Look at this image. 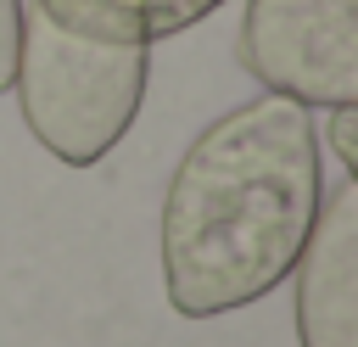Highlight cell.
Listing matches in <instances>:
<instances>
[{"label":"cell","mask_w":358,"mask_h":347,"mask_svg":"<svg viewBox=\"0 0 358 347\" xmlns=\"http://www.w3.org/2000/svg\"><path fill=\"white\" fill-rule=\"evenodd\" d=\"M330 146H336L341 168H347V174H358V134H352V106H336V112H330Z\"/></svg>","instance_id":"obj_7"},{"label":"cell","mask_w":358,"mask_h":347,"mask_svg":"<svg viewBox=\"0 0 358 347\" xmlns=\"http://www.w3.org/2000/svg\"><path fill=\"white\" fill-rule=\"evenodd\" d=\"M324 201L313 112L285 95L229 106L179 157L162 196V280L185 319L268 297Z\"/></svg>","instance_id":"obj_1"},{"label":"cell","mask_w":358,"mask_h":347,"mask_svg":"<svg viewBox=\"0 0 358 347\" xmlns=\"http://www.w3.org/2000/svg\"><path fill=\"white\" fill-rule=\"evenodd\" d=\"M302 347H358V174H347L308 229L296 257Z\"/></svg>","instance_id":"obj_4"},{"label":"cell","mask_w":358,"mask_h":347,"mask_svg":"<svg viewBox=\"0 0 358 347\" xmlns=\"http://www.w3.org/2000/svg\"><path fill=\"white\" fill-rule=\"evenodd\" d=\"M17 39H22V0H0V90H11Z\"/></svg>","instance_id":"obj_6"},{"label":"cell","mask_w":358,"mask_h":347,"mask_svg":"<svg viewBox=\"0 0 358 347\" xmlns=\"http://www.w3.org/2000/svg\"><path fill=\"white\" fill-rule=\"evenodd\" d=\"M241 67L296 106L358 101V0H246Z\"/></svg>","instance_id":"obj_3"},{"label":"cell","mask_w":358,"mask_h":347,"mask_svg":"<svg viewBox=\"0 0 358 347\" xmlns=\"http://www.w3.org/2000/svg\"><path fill=\"white\" fill-rule=\"evenodd\" d=\"M145 73H151L145 45L78 39L56 28L39 6L22 11L11 90H17L28 134L67 168L101 162L129 134L145 101Z\"/></svg>","instance_id":"obj_2"},{"label":"cell","mask_w":358,"mask_h":347,"mask_svg":"<svg viewBox=\"0 0 358 347\" xmlns=\"http://www.w3.org/2000/svg\"><path fill=\"white\" fill-rule=\"evenodd\" d=\"M56 28L101 45H157L168 34L196 28L224 0H34Z\"/></svg>","instance_id":"obj_5"}]
</instances>
